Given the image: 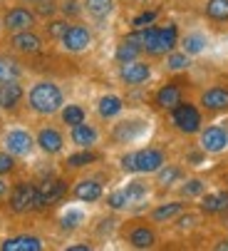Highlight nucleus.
I'll list each match as a JSON object with an SVG mask.
<instances>
[{"label": "nucleus", "instance_id": "f257e3e1", "mask_svg": "<svg viewBox=\"0 0 228 251\" xmlns=\"http://www.w3.org/2000/svg\"><path fill=\"white\" fill-rule=\"evenodd\" d=\"M129 40L139 43L141 50H146L151 55H161V52L174 50V45H176V27L174 25H166V27H144L141 32L129 35Z\"/></svg>", "mask_w": 228, "mask_h": 251}, {"label": "nucleus", "instance_id": "f03ea898", "mask_svg": "<svg viewBox=\"0 0 228 251\" xmlns=\"http://www.w3.org/2000/svg\"><path fill=\"white\" fill-rule=\"evenodd\" d=\"M62 104V92L57 85L52 82H37L32 90H30V107L40 115H52L60 110Z\"/></svg>", "mask_w": 228, "mask_h": 251}, {"label": "nucleus", "instance_id": "7ed1b4c3", "mask_svg": "<svg viewBox=\"0 0 228 251\" xmlns=\"http://www.w3.org/2000/svg\"><path fill=\"white\" fill-rule=\"evenodd\" d=\"M174 125L186 134H194V132L201 129V115L194 104H181L179 102L174 107Z\"/></svg>", "mask_w": 228, "mask_h": 251}, {"label": "nucleus", "instance_id": "20e7f679", "mask_svg": "<svg viewBox=\"0 0 228 251\" xmlns=\"http://www.w3.org/2000/svg\"><path fill=\"white\" fill-rule=\"evenodd\" d=\"M35 201H37V187H32V184H18L13 189V197H10L13 211H18V214L30 211V209H35Z\"/></svg>", "mask_w": 228, "mask_h": 251}, {"label": "nucleus", "instance_id": "39448f33", "mask_svg": "<svg viewBox=\"0 0 228 251\" xmlns=\"http://www.w3.org/2000/svg\"><path fill=\"white\" fill-rule=\"evenodd\" d=\"M67 192L65 182L62 179H47V182L40 184V189H37V201H35V209H40V206H47L57 199H62Z\"/></svg>", "mask_w": 228, "mask_h": 251}, {"label": "nucleus", "instance_id": "423d86ee", "mask_svg": "<svg viewBox=\"0 0 228 251\" xmlns=\"http://www.w3.org/2000/svg\"><path fill=\"white\" fill-rule=\"evenodd\" d=\"M90 43H92V35H90V30H87L85 25H69L67 32L62 35V45H65L69 52H80V50H85Z\"/></svg>", "mask_w": 228, "mask_h": 251}, {"label": "nucleus", "instance_id": "0eeeda50", "mask_svg": "<svg viewBox=\"0 0 228 251\" xmlns=\"http://www.w3.org/2000/svg\"><path fill=\"white\" fill-rule=\"evenodd\" d=\"M164 167V154L159 150L134 152V172H159Z\"/></svg>", "mask_w": 228, "mask_h": 251}, {"label": "nucleus", "instance_id": "6e6552de", "mask_svg": "<svg viewBox=\"0 0 228 251\" xmlns=\"http://www.w3.org/2000/svg\"><path fill=\"white\" fill-rule=\"evenodd\" d=\"M151 70L149 65L139 62V60H132V62H122V70H119V77L127 82V85H141L144 80H149Z\"/></svg>", "mask_w": 228, "mask_h": 251}, {"label": "nucleus", "instance_id": "1a4fd4ad", "mask_svg": "<svg viewBox=\"0 0 228 251\" xmlns=\"http://www.w3.org/2000/svg\"><path fill=\"white\" fill-rule=\"evenodd\" d=\"M201 147L204 152H223L228 147V132L223 127H208L201 134Z\"/></svg>", "mask_w": 228, "mask_h": 251}, {"label": "nucleus", "instance_id": "9d476101", "mask_svg": "<svg viewBox=\"0 0 228 251\" xmlns=\"http://www.w3.org/2000/svg\"><path fill=\"white\" fill-rule=\"evenodd\" d=\"M5 147H8L10 154L25 157V154L32 150V137H30L25 129H13V132H8V137H5Z\"/></svg>", "mask_w": 228, "mask_h": 251}, {"label": "nucleus", "instance_id": "9b49d317", "mask_svg": "<svg viewBox=\"0 0 228 251\" xmlns=\"http://www.w3.org/2000/svg\"><path fill=\"white\" fill-rule=\"evenodd\" d=\"M32 25H35V15H32L30 10H25V8H13V10H8V15H5V27L13 30V32L30 30Z\"/></svg>", "mask_w": 228, "mask_h": 251}, {"label": "nucleus", "instance_id": "f8f14e48", "mask_svg": "<svg viewBox=\"0 0 228 251\" xmlns=\"http://www.w3.org/2000/svg\"><path fill=\"white\" fill-rule=\"evenodd\" d=\"M201 104L206 107V110H213V112L228 110V90L226 87H211V90H206L204 97H201Z\"/></svg>", "mask_w": 228, "mask_h": 251}, {"label": "nucleus", "instance_id": "ddd939ff", "mask_svg": "<svg viewBox=\"0 0 228 251\" xmlns=\"http://www.w3.org/2000/svg\"><path fill=\"white\" fill-rule=\"evenodd\" d=\"M20 100H23V87L18 85V80L0 82V107L3 110H13Z\"/></svg>", "mask_w": 228, "mask_h": 251}, {"label": "nucleus", "instance_id": "4468645a", "mask_svg": "<svg viewBox=\"0 0 228 251\" xmlns=\"http://www.w3.org/2000/svg\"><path fill=\"white\" fill-rule=\"evenodd\" d=\"M37 145H40V150L47 152V154H57L62 150V134L57 129L47 127V129H43L40 134H37Z\"/></svg>", "mask_w": 228, "mask_h": 251}, {"label": "nucleus", "instance_id": "2eb2a0df", "mask_svg": "<svg viewBox=\"0 0 228 251\" xmlns=\"http://www.w3.org/2000/svg\"><path fill=\"white\" fill-rule=\"evenodd\" d=\"M43 241L37 236H15L3 241V251H40Z\"/></svg>", "mask_w": 228, "mask_h": 251}, {"label": "nucleus", "instance_id": "dca6fc26", "mask_svg": "<svg viewBox=\"0 0 228 251\" xmlns=\"http://www.w3.org/2000/svg\"><path fill=\"white\" fill-rule=\"evenodd\" d=\"M13 45H15L20 52H37V50L43 48V40L37 38L35 32H30V30H20V32H15Z\"/></svg>", "mask_w": 228, "mask_h": 251}, {"label": "nucleus", "instance_id": "f3484780", "mask_svg": "<svg viewBox=\"0 0 228 251\" xmlns=\"http://www.w3.org/2000/svg\"><path fill=\"white\" fill-rule=\"evenodd\" d=\"M74 197L80 201H97L102 197V184L94 182V179H85V182H80L74 187Z\"/></svg>", "mask_w": 228, "mask_h": 251}, {"label": "nucleus", "instance_id": "a211bd4d", "mask_svg": "<svg viewBox=\"0 0 228 251\" xmlns=\"http://www.w3.org/2000/svg\"><path fill=\"white\" fill-rule=\"evenodd\" d=\"M181 102V92L176 85H164L159 92H157V104L164 107V110H174V107Z\"/></svg>", "mask_w": 228, "mask_h": 251}, {"label": "nucleus", "instance_id": "6ab92c4d", "mask_svg": "<svg viewBox=\"0 0 228 251\" xmlns=\"http://www.w3.org/2000/svg\"><path fill=\"white\" fill-rule=\"evenodd\" d=\"M94 139H97V132H94L90 125L80 122V125H74V127H72V142H74V145L90 147V145H94Z\"/></svg>", "mask_w": 228, "mask_h": 251}, {"label": "nucleus", "instance_id": "aec40b11", "mask_svg": "<svg viewBox=\"0 0 228 251\" xmlns=\"http://www.w3.org/2000/svg\"><path fill=\"white\" fill-rule=\"evenodd\" d=\"M201 209L206 214H216V211H228V192H218V194H208L204 197Z\"/></svg>", "mask_w": 228, "mask_h": 251}, {"label": "nucleus", "instance_id": "412c9836", "mask_svg": "<svg viewBox=\"0 0 228 251\" xmlns=\"http://www.w3.org/2000/svg\"><path fill=\"white\" fill-rule=\"evenodd\" d=\"M129 244L137 246V249H149V246H154V231L146 229V226H137V229L129 234Z\"/></svg>", "mask_w": 228, "mask_h": 251}, {"label": "nucleus", "instance_id": "4be33fe9", "mask_svg": "<svg viewBox=\"0 0 228 251\" xmlns=\"http://www.w3.org/2000/svg\"><path fill=\"white\" fill-rule=\"evenodd\" d=\"M181 209H183V204H181V201L164 204V206H159V209H154V211H151V219H154V222H169V219L179 217V214H181Z\"/></svg>", "mask_w": 228, "mask_h": 251}, {"label": "nucleus", "instance_id": "5701e85b", "mask_svg": "<svg viewBox=\"0 0 228 251\" xmlns=\"http://www.w3.org/2000/svg\"><path fill=\"white\" fill-rule=\"evenodd\" d=\"M20 65L10 57H0V82H10V80H20Z\"/></svg>", "mask_w": 228, "mask_h": 251}, {"label": "nucleus", "instance_id": "b1692460", "mask_svg": "<svg viewBox=\"0 0 228 251\" xmlns=\"http://www.w3.org/2000/svg\"><path fill=\"white\" fill-rule=\"evenodd\" d=\"M122 112V100L119 97H114V95H107V97H102L99 100V115L102 117H117Z\"/></svg>", "mask_w": 228, "mask_h": 251}, {"label": "nucleus", "instance_id": "393cba45", "mask_svg": "<svg viewBox=\"0 0 228 251\" xmlns=\"http://www.w3.org/2000/svg\"><path fill=\"white\" fill-rule=\"evenodd\" d=\"M139 52H141V45L127 38V40L117 48V60H119V62H132V60L139 57Z\"/></svg>", "mask_w": 228, "mask_h": 251}, {"label": "nucleus", "instance_id": "a878e982", "mask_svg": "<svg viewBox=\"0 0 228 251\" xmlns=\"http://www.w3.org/2000/svg\"><path fill=\"white\" fill-rule=\"evenodd\" d=\"M206 15L211 20H228V0H208Z\"/></svg>", "mask_w": 228, "mask_h": 251}, {"label": "nucleus", "instance_id": "bb28decb", "mask_svg": "<svg viewBox=\"0 0 228 251\" xmlns=\"http://www.w3.org/2000/svg\"><path fill=\"white\" fill-rule=\"evenodd\" d=\"M62 122H65V125H69V127L85 122V110H82L80 104H67L65 110H62Z\"/></svg>", "mask_w": 228, "mask_h": 251}, {"label": "nucleus", "instance_id": "cd10ccee", "mask_svg": "<svg viewBox=\"0 0 228 251\" xmlns=\"http://www.w3.org/2000/svg\"><path fill=\"white\" fill-rule=\"evenodd\" d=\"M85 5H87V10H90L94 18H104V15L112 13L114 0H85Z\"/></svg>", "mask_w": 228, "mask_h": 251}, {"label": "nucleus", "instance_id": "c85d7f7f", "mask_svg": "<svg viewBox=\"0 0 228 251\" xmlns=\"http://www.w3.org/2000/svg\"><path fill=\"white\" fill-rule=\"evenodd\" d=\"M204 45H206V40L201 35H186L183 38V52L186 55H199L204 50Z\"/></svg>", "mask_w": 228, "mask_h": 251}, {"label": "nucleus", "instance_id": "c756f323", "mask_svg": "<svg viewBox=\"0 0 228 251\" xmlns=\"http://www.w3.org/2000/svg\"><path fill=\"white\" fill-rule=\"evenodd\" d=\"M124 194H127V201H129V204H132V201H139V199L146 197V184H144V182H132V184H127Z\"/></svg>", "mask_w": 228, "mask_h": 251}, {"label": "nucleus", "instance_id": "7c9ffc66", "mask_svg": "<svg viewBox=\"0 0 228 251\" xmlns=\"http://www.w3.org/2000/svg\"><path fill=\"white\" fill-rule=\"evenodd\" d=\"M176 179H181V169L179 167H161L159 169V184L169 187V184L176 182Z\"/></svg>", "mask_w": 228, "mask_h": 251}, {"label": "nucleus", "instance_id": "2f4dec72", "mask_svg": "<svg viewBox=\"0 0 228 251\" xmlns=\"http://www.w3.org/2000/svg\"><path fill=\"white\" fill-rule=\"evenodd\" d=\"M97 159V154H92V152H80V154H72L69 159H67V164L69 167H85V164H90V162H94Z\"/></svg>", "mask_w": 228, "mask_h": 251}, {"label": "nucleus", "instance_id": "473e14b6", "mask_svg": "<svg viewBox=\"0 0 228 251\" xmlns=\"http://www.w3.org/2000/svg\"><path fill=\"white\" fill-rule=\"evenodd\" d=\"M80 222H82V211H77V209L67 211L65 217H62V226H65V229H74Z\"/></svg>", "mask_w": 228, "mask_h": 251}, {"label": "nucleus", "instance_id": "72a5a7b5", "mask_svg": "<svg viewBox=\"0 0 228 251\" xmlns=\"http://www.w3.org/2000/svg\"><path fill=\"white\" fill-rule=\"evenodd\" d=\"M186 197H199L201 192H204V182L201 179H191V182H186L183 184V189H181Z\"/></svg>", "mask_w": 228, "mask_h": 251}, {"label": "nucleus", "instance_id": "f704fd0d", "mask_svg": "<svg viewBox=\"0 0 228 251\" xmlns=\"http://www.w3.org/2000/svg\"><path fill=\"white\" fill-rule=\"evenodd\" d=\"M186 65H188L186 52H174V55L169 57V67H171V70H183Z\"/></svg>", "mask_w": 228, "mask_h": 251}, {"label": "nucleus", "instance_id": "c9c22d12", "mask_svg": "<svg viewBox=\"0 0 228 251\" xmlns=\"http://www.w3.org/2000/svg\"><path fill=\"white\" fill-rule=\"evenodd\" d=\"M129 201H127V194L124 192H114L112 197H109V206L112 209H124Z\"/></svg>", "mask_w": 228, "mask_h": 251}, {"label": "nucleus", "instance_id": "e433bc0d", "mask_svg": "<svg viewBox=\"0 0 228 251\" xmlns=\"http://www.w3.org/2000/svg\"><path fill=\"white\" fill-rule=\"evenodd\" d=\"M154 18H157V13H154V10L141 13V15H137V18H134V25H137V27H144V25H149V23L154 20Z\"/></svg>", "mask_w": 228, "mask_h": 251}, {"label": "nucleus", "instance_id": "4c0bfd02", "mask_svg": "<svg viewBox=\"0 0 228 251\" xmlns=\"http://www.w3.org/2000/svg\"><path fill=\"white\" fill-rule=\"evenodd\" d=\"M13 167H15V164H13V157L5 154V152H0V174H8Z\"/></svg>", "mask_w": 228, "mask_h": 251}, {"label": "nucleus", "instance_id": "58836bf2", "mask_svg": "<svg viewBox=\"0 0 228 251\" xmlns=\"http://www.w3.org/2000/svg\"><path fill=\"white\" fill-rule=\"evenodd\" d=\"M67 27H69L67 23H52L50 25V35H52V38H62V35L67 32Z\"/></svg>", "mask_w": 228, "mask_h": 251}, {"label": "nucleus", "instance_id": "ea45409f", "mask_svg": "<svg viewBox=\"0 0 228 251\" xmlns=\"http://www.w3.org/2000/svg\"><path fill=\"white\" fill-rule=\"evenodd\" d=\"M40 13H43V15L55 13V3H52V0H43V8H40Z\"/></svg>", "mask_w": 228, "mask_h": 251}, {"label": "nucleus", "instance_id": "a19ab883", "mask_svg": "<svg viewBox=\"0 0 228 251\" xmlns=\"http://www.w3.org/2000/svg\"><path fill=\"white\" fill-rule=\"evenodd\" d=\"M122 167L129 169V172H134V154H127V157L122 159Z\"/></svg>", "mask_w": 228, "mask_h": 251}, {"label": "nucleus", "instance_id": "79ce46f5", "mask_svg": "<svg viewBox=\"0 0 228 251\" xmlns=\"http://www.w3.org/2000/svg\"><path fill=\"white\" fill-rule=\"evenodd\" d=\"M67 251H90V246H85V244H80V246H69Z\"/></svg>", "mask_w": 228, "mask_h": 251}, {"label": "nucleus", "instance_id": "37998d69", "mask_svg": "<svg viewBox=\"0 0 228 251\" xmlns=\"http://www.w3.org/2000/svg\"><path fill=\"white\" fill-rule=\"evenodd\" d=\"M74 5H77V3H67L65 10H67V13H77V8H74Z\"/></svg>", "mask_w": 228, "mask_h": 251}, {"label": "nucleus", "instance_id": "c03bdc74", "mask_svg": "<svg viewBox=\"0 0 228 251\" xmlns=\"http://www.w3.org/2000/svg\"><path fill=\"white\" fill-rule=\"evenodd\" d=\"M216 249H218V251H228V241H221Z\"/></svg>", "mask_w": 228, "mask_h": 251}, {"label": "nucleus", "instance_id": "a18cd8bd", "mask_svg": "<svg viewBox=\"0 0 228 251\" xmlns=\"http://www.w3.org/2000/svg\"><path fill=\"white\" fill-rule=\"evenodd\" d=\"M5 192V184H3V179H0V194H3Z\"/></svg>", "mask_w": 228, "mask_h": 251}]
</instances>
